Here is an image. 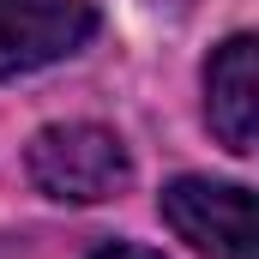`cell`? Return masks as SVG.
Masks as SVG:
<instances>
[{
    "label": "cell",
    "mask_w": 259,
    "mask_h": 259,
    "mask_svg": "<svg viewBox=\"0 0 259 259\" xmlns=\"http://www.w3.org/2000/svg\"><path fill=\"white\" fill-rule=\"evenodd\" d=\"M163 223L211 259H253V193L241 181L175 175L163 187Z\"/></svg>",
    "instance_id": "2"
},
{
    "label": "cell",
    "mask_w": 259,
    "mask_h": 259,
    "mask_svg": "<svg viewBox=\"0 0 259 259\" xmlns=\"http://www.w3.org/2000/svg\"><path fill=\"white\" fill-rule=\"evenodd\" d=\"M97 0H0V78H24L97 36Z\"/></svg>",
    "instance_id": "3"
},
{
    "label": "cell",
    "mask_w": 259,
    "mask_h": 259,
    "mask_svg": "<svg viewBox=\"0 0 259 259\" xmlns=\"http://www.w3.org/2000/svg\"><path fill=\"white\" fill-rule=\"evenodd\" d=\"M24 169L61 205H103V199H115L133 181L127 145L109 127H97V121H55V127H42L30 139V151H24Z\"/></svg>",
    "instance_id": "1"
},
{
    "label": "cell",
    "mask_w": 259,
    "mask_h": 259,
    "mask_svg": "<svg viewBox=\"0 0 259 259\" xmlns=\"http://www.w3.org/2000/svg\"><path fill=\"white\" fill-rule=\"evenodd\" d=\"M91 259H163V253H151V247H127V241H115V247H103V253H91Z\"/></svg>",
    "instance_id": "5"
},
{
    "label": "cell",
    "mask_w": 259,
    "mask_h": 259,
    "mask_svg": "<svg viewBox=\"0 0 259 259\" xmlns=\"http://www.w3.org/2000/svg\"><path fill=\"white\" fill-rule=\"evenodd\" d=\"M253 109H259V97H253V36L235 30L205 61V121H211L217 145L229 157L253 151Z\"/></svg>",
    "instance_id": "4"
}]
</instances>
